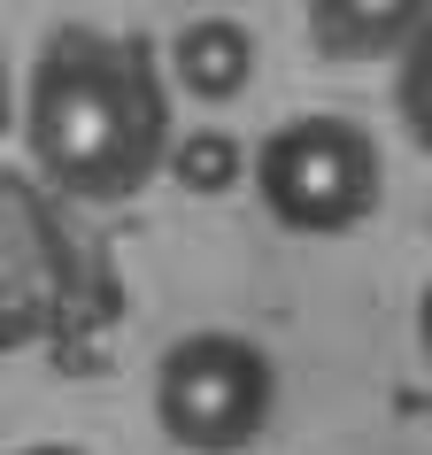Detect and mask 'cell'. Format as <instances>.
<instances>
[{"instance_id":"cell-1","label":"cell","mask_w":432,"mask_h":455,"mask_svg":"<svg viewBox=\"0 0 432 455\" xmlns=\"http://www.w3.org/2000/svg\"><path fill=\"white\" fill-rule=\"evenodd\" d=\"M31 155L47 178H62L70 193H108L132 178L140 163V100L132 77L108 47L93 39H62L39 54L31 70V108H24Z\"/></svg>"},{"instance_id":"cell-2","label":"cell","mask_w":432,"mask_h":455,"mask_svg":"<svg viewBox=\"0 0 432 455\" xmlns=\"http://www.w3.org/2000/svg\"><path fill=\"white\" fill-rule=\"evenodd\" d=\"M278 409V371L240 332H186L155 363V425L186 455H240Z\"/></svg>"},{"instance_id":"cell-3","label":"cell","mask_w":432,"mask_h":455,"mask_svg":"<svg viewBox=\"0 0 432 455\" xmlns=\"http://www.w3.org/2000/svg\"><path fill=\"white\" fill-rule=\"evenodd\" d=\"M255 193L263 209L301 232V240H332L356 232L363 216L379 209V147L371 132L348 116H293L255 147Z\"/></svg>"},{"instance_id":"cell-4","label":"cell","mask_w":432,"mask_h":455,"mask_svg":"<svg viewBox=\"0 0 432 455\" xmlns=\"http://www.w3.org/2000/svg\"><path fill=\"white\" fill-rule=\"evenodd\" d=\"M432 24V0H309V39L332 62H394Z\"/></svg>"},{"instance_id":"cell-5","label":"cell","mask_w":432,"mask_h":455,"mask_svg":"<svg viewBox=\"0 0 432 455\" xmlns=\"http://www.w3.org/2000/svg\"><path fill=\"white\" fill-rule=\"evenodd\" d=\"M170 70L193 100H240L255 85V31L240 16H193L178 39H170Z\"/></svg>"},{"instance_id":"cell-6","label":"cell","mask_w":432,"mask_h":455,"mask_svg":"<svg viewBox=\"0 0 432 455\" xmlns=\"http://www.w3.org/2000/svg\"><path fill=\"white\" fill-rule=\"evenodd\" d=\"M247 170H255V155L232 132H186V140L170 147V178L186 193H232Z\"/></svg>"},{"instance_id":"cell-7","label":"cell","mask_w":432,"mask_h":455,"mask_svg":"<svg viewBox=\"0 0 432 455\" xmlns=\"http://www.w3.org/2000/svg\"><path fill=\"white\" fill-rule=\"evenodd\" d=\"M394 116H402V132L432 155V24L394 54Z\"/></svg>"},{"instance_id":"cell-8","label":"cell","mask_w":432,"mask_h":455,"mask_svg":"<svg viewBox=\"0 0 432 455\" xmlns=\"http://www.w3.org/2000/svg\"><path fill=\"white\" fill-rule=\"evenodd\" d=\"M417 347H425V363H432V286H425V301H417Z\"/></svg>"},{"instance_id":"cell-9","label":"cell","mask_w":432,"mask_h":455,"mask_svg":"<svg viewBox=\"0 0 432 455\" xmlns=\"http://www.w3.org/2000/svg\"><path fill=\"white\" fill-rule=\"evenodd\" d=\"M24 455H85V448H62V440H47V448H24Z\"/></svg>"}]
</instances>
